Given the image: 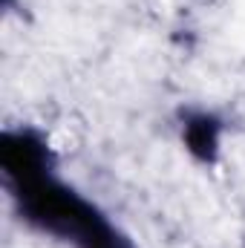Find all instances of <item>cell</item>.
<instances>
[{
    "mask_svg": "<svg viewBox=\"0 0 245 248\" xmlns=\"http://www.w3.org/2000/svg\"><path fill=\"white\" fill-rule=\"evenodd\" d=\"M187 141H190V147L193 150H211V147H216V124L211 122V119H199V122H190L187 124Z\"/></svg>",
    "mask_w": 245,
    "mask_h": 248,
    "instance_id": "6da1fadb",
    "label": "cell"
}]
</instances>
